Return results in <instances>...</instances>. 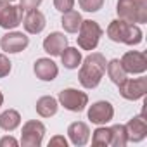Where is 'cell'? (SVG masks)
<instances>
[{"label": "cell", "mask_w": 147, "mask_h": 147, "mask_svg": "<svg viewBox=\"0 0 147 147\" xmlns=\"http://www.w3.org/2000/svg\"><path fill=\"white\" fill-rule=\"evenodd\" d=\"M106 64H107V61L100 52H92L82 61L78 80L83 88L92 90V88L99 87V83L102 82V78L106 75Z\"/></svg>", "instance_id": "6da1fadb"}, {"label": "cell", "mask_w": 147, "mask_h": 147, "mask_svg": "<svg viewBox=\"0 0 147 147\" xmlns=\"http://www.w3.org/2000/svg\"><path fill=\"white\" fill-rule=\"evenodd\" d=\"M109 40L116 42V43H125V45H138L144 40V33L140 30L138 24L133 23H126L123 19H114L109 23L107 30H106Z\"/></svg>", "instance_id": "7a4b0ae2"}, {"label": "cell", "mask_w": 147, "mask_h": 147, "mask_svg": "<svg viewBox=\"0 0 147 147\" xmlns=\"http://www.w3.org/2000/svg\"><path fill=\"white\" fill-rule=\"evenodd\" d=\"M116 14L126 23L144 24L147 23V0H118Z\"/></svg>", "instance_id": "3957f363"}, {"label": "cell", "mask_w": 147, "mask_h": 147, "mask_svg": "<svg viewBox=\"0 0 147 147\" xmlns=\"http://www.w3.org/2000/svg\"><path fill=\"white\" fill-rule=\"evenodd\" d=\"M102 35H104V30L100 28V24L97 21L83 19L82 24H80V30H78V36H76L78 47L82 50H90L92 52V50L97 49Z\"/></svg>", "instance_id": "277c9868"}, {"label": "cell", "mask_w": 147, "mask_h": 147, "mask_svg": "<svg viewBox=\"0 0 147 147\" xmlns=\"http://www.w3.org/2000/svg\"><path fill=\"white\" fill-rule=\"evenodd\" d=\"M57 102L71 113H82L88 106V95L78 88H64L59 92Z\"/></svg>", "instance_id": "5b68a950"}, {"label": "cell", "mask_w": 147, "mask_h": 147, "mask_svg": "<svg viewBox=\"0 0 147 147\" xmlns=\"http://www.w3.org/2000/svg\"><path fill=\"white\" fill-rule=\"evenodd\" d=\"M45 137V125L38 119H30L23 125L21 130V145L23 147H40Z\"/></svg>", "instance_id": "8992f818"}, {"label": "cell", "mask_w": 147, "mask_h": 147, "mask_svg": "<svg viewBox=\"0 0 147 147\" xmlns=\"http://www.w3.org/2000/svg\"><path fill=\"white\" fill-rule=\"evenodd\" d=\"M23 9L21 5H14L9 0H0V28L14 30L23 23Z\"/></svg>", "instance_id": "52a82bcc"}, {"label": "cell", "mask_w": 147, "mask_h": 147, "mask_svg": "<svg viewBox=\"0 0 147 147\" xmlns=\"http://www.w3.org/2000/svg\"><path fill=\"white\" fill-rule=\"evenodd\" d=\"M119 95L126 100H138L142 97H145L147 94V78L140 76V78H125L119 85Z\"/></svg>", "instance_id": "ba28073f"}, {"label": "cell", "mask_w": 147, "mask_h": 147, "mask_svg": "<svg viewBox=\"0 0 147 147\" xmlns=\"http://www.w3.org/2000/svg\"><path fill=\"white\" fill-rule=\"evenodd\" d=\"M123 69L126 71V75H144L147 71V55L145 52L138 50H128L123 54L119 59Z\"/></svg>", "instance_id": "9c48e42d"}, {"label": "cell", "mask_w": 147, "mask_h": 147, "mask_svg": "<svg viewBox=\"0 0 147 147\" xmlns=\"http://www.w3.org/2000/svg\"><path fill=\"white\" fill-rule=\"evenodd\" d=\"M30 45V36L23 31H9L0 40V47L7 54H19Z\"/></svg>", "instance_id": "30bf717a"}, {"label": "cell", "mask_w": 147, "mask_h": 147, "mask_svg": "<svg viewBox=\"0 0 147 147\" xmlns=\"http://www.w3.org/2000/svg\"><path fill=\"white\" fill-rule=\"evenodd\" d=\"M87 116L94 125H106L114 118V107L107 100H97L88 107Z\"/></svg>", "instance_id": "8fae6325"}, {"label": "cell", "mask_w": 147, "mask_h": 147, "mask_svg": "<svg viewBox=\"0 0 147 147\" xmlns=\"http://www.w3.org/2000/svg\"><path fill=\"white\" fill-rule=\"evenodd\" d=\"M33 71L38 80L42 82H54L59 75V67L50 57H40L33 64Z\"/></svg>", "instance_id": "7c38bea8"}, {"label": "cell", "mask_w": 147, "mask_h": 147, "mask_svg": "<svg viewBox=\"0 0 147 147\" xmlns=\"http://www.w3.org/2000/svg\"><path fill=\"white\" fill-rule=\"evenodd\" d=\"M126 135H128V142H142L147 137V119L144 116V113H140L138 116H133L126 125Z\"/></svg>", "instance_id": "4fadbf2b"}, {"label": "cell", "mask_w": 147, "mask_h": 147, "mask_svg": "<svg viewBox=\"0 0 147 147\" xmlns=\"http://www.w3.org/2000/svg\"><path fill=\"white\" fill-rule=\"evenodd\" d=\"M21 24L24 26V31L28 35H38V33H42L45 30L47 19H45L43 12H40L38 9H33V11H28L26 12V16L23 18V23Z\"/></svg>", "instance_id": "5bb4252c"}, {"label": "cell", "mask_w": 147, "mask_h": 147, "mask_svg": "<svg viewBox=\"0 0 147 147\" xmlns=\"http://www.w3.org/2000/svg\"><path fill=\"white\" fill-rule=\"evenodd\" d=\"M67 137H69V140H71L73 145L83 147L90 140V128L83 121H75V123H71L67 126Z\"/></svg>", "instance_id": "9a60e30c"}, {"label": "cell", "mask_w": 147, "mask_h": 147, "mask_svg": "<svg viewBox=\"0 0 147 147\" xmlns=\"http://www.w3.org/2000/svg\"><path fill=\"white\" fill-rule=\"evenodd\" d=\"M66 47H67V36H64V33L61 31H52L43 40V50L52 57L61 55Z\"/></svg>", "instance_id": "2e32d148"}, {"label": "cell", "mask_w": 147, "mask_h": 147, "mask_svg": "<svg viewBox=\"0 0 147 147\" xmlns=\"http://www.w3.org/2000/svg\"><path fill=\"white\" fill-rule=\"evenodd\" d=\"M38 116L42 118H52L57 114V109H59V102L55 97L52 95H43L36 100V106H35Z\"/></svg>", "instance_id": "e0dca14e"}, {"label": "cell", "mask_w": 147, "mask_h": 147, "mask_svg": "<svg viewBox=\"0 0 147 147\" xmlns=\"http://www.w3.org/2000/svg\"><path fill=\"white\" fill-rule=\"evenodd\" d=\"M61 61L66 69H78L83 61V55L76 47H66L61 54Z\"/></svg>", "instance_id": "ac0fdd59"}, {"label": "cell", "mask_w": 147, "mask_h": 147, "mask_svg": "<svg viewBox=\"0 0 147 147\" xmlns=\"http://www.w3.org/2000/svg\"><path fill=\"white\" fill-rule=\"evenodd\" d=\"M82 21H83L82 14L78 11H75V9H71V11H67V12L62 14L61 24H62V28H64L66 33H78Z\"/></svg>", "instance_id": "d6986e66"}, {"label": "cell", "mask_w": 147, "mask_h": 147, "mask_svg": "<svg viewBox=\"0 0 147 147\" xmlns=\"http://www.w3.org/2000/svg\"><path fill=\"white\" fill-rule=\"evenodd\" d=\"M21 125V114L16 109H5L0 114V128L4 131H14Z\"/></svg>", "instance_id": "ffe728a7"}, {"label": "cell", "mask_w": 147, "mask_h": 147, "mask_svg": "<svg viewBox=\"0 0 147 147\" xmlns=\"http://www.w3.org/2000/svg\"><path fill=\"white\" fill-rule=\"evenodd\" d=\"M106 71H107V76L111 78V82L116 83V85H119V83L128 76L126 71H125L123 66H121V61H119V59H111V61L106 64Z\"/></svg>", "instance_id": "44dd1931"}, {"label": "cell", "mask_w": 147, "mask_h": 147, "mask_svg": "<svg viewBox=\"0 0 147 147\" xmlns=\"http://www.w3.org/2000/svg\"><path fill=\"white\" fill-rule=\"evenodd\" d=\"M128 144V135H126V126L125 125H113L111 126V144L114 147H125Z\"/></svg>", "instance_id": "7402d4cb"}, {"label": "cell", "mask_w": 147, "mask_h": 147, "mask_svg": "<svg viewBox=\"0 0 147 147\" xmlns=\"http://www.w3.org/2000/svg\"><path fill=\"white\" fill-rule=\"evenodd\" d=\"M92 144L97 147H106L111 144V128L99 125V128H95L92 131Z\"/></svg>", "instance_id": "603a6c76"}, {"label": "cell", "mask_w": 147, "mask_h": 147, "mask_svg": "<svg viewBox=\"0 0 147 147\" xmlns=\"http://www.w3.org/2000/svg\"><path fill=\"white\" fill-rule=\"evenodd\" d=\"M78 5L85 12H97L104 7V0H78Z\"/></svg>", "instance_id": "cb8c5ba5"}, {"label": "cell", "mask_w": 147, "mask_h": 147, "mask_svg": "<svg viewBox=\"0 0 147 147\" xmlns=\"http://www.w3.org/2000/svg\"><path fill=\"white\" fill-rule=\"evenodd\" d=\"M11 69H12V62L9 61V57L5 54H0V78L9 76Z\"/></svg>", "instance_id": "d4e9b609"}, {"label": "cell", "mask_w": 147, "mask_h": 147, "mask_svg": "<svg viewBox=\"0 0 147 147\" xmlns=\"http://www.w3.org/2000/svg\"><path fill=\"white\" fill-rule=\"evenodd\" d=\"M54 7L64 14V12H67L75 7V0H54Z\"/></svg>", "instance_id": "484cf974"}, {"label": "cell", "mask_w": 147, "mask_h": 147, "mask_svg": "<svg viewBox=\"0 0 147 147\" xmlns=\"http://www.w3.org/2000/svg\"><path fill=\"white\" fill-rule=\"evenodd\" d=\"M43 2V0H21V9L24 11V12H28V11H33V9H38L40 7V4Z\"/></svg>", "instance_id": "4316f807"}, {"label": "cell", "mask_w": 147, "mask_h": 147, "mask_svg": "<svg viewBox=\"0 0 147 147\" xmlns=\"http://www.w3.org/2000/svg\"><path fill=\"white\" fill-rule=\"evenodd\" d=\"M18 145H19V140H16L11 135H5L0 138V147H18Z\"/></svg>", "instance_id": "83f0119b"}, {"label": "cell", "mask_w": 147, "mask_h": 147, "mask_svg": "<svg viewBox=\"0 0 147 147\" xmlns=\"http://www.w3.org/2000/svg\"><path fill=\"white\" fill-rule=\"evenodd\" d=\"M49 145H61V147H67V140L62 135H55L49 140Z\"/></svg>", "instance_id": "f1b7e54d"}, {"label": "cell", "mask_w": 147, "mask_h": 147, "mask_svg": "<svg viewBox=\"0 0 147 147\" xmlns=\"http://www.w3.org/2000/svg\"><path fill=\"white\" fill-rule=\"evenodd\" d=\"M2 104H4V94L0 92V106H2Z\"/></svg>", "instance_id": "f546056e"}, {"label": "cell", "mask_w": 147, "mask_h": 147, "mask_svg": "<svg viewBox=\"0 0 147 147\" xmlns=\"http://www.w3.org/2000/svg\"><path fill=\"white\" fill-rule=\"evenodd\" d=\"M9 2H14V0H9Z\"/></svg>", "instance_id": "4dcf8cb0"}]
</instances>
